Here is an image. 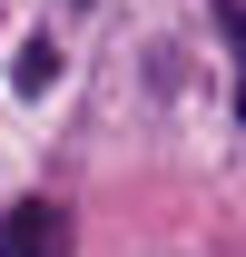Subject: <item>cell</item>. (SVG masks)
Instances as JSON below:
<instances>
[{
    "mask_svg": "<svg viewBox=\"0 0 246 257\" xmlns=\"http://www.w3.org/2000/svg\"><path fill=\"white\" fill-rule=\"evenodd\" d=\"M0 257H69V218L50 198H10L0 208Z\"/></svg>",
    "mask_w": 246,
    "mask_h": 257,
    "instance_id": "1",
    "label": "cell"
},
{
    "mask_svg": "<svg viewBox=\"0 0 246 257\" xmlns=\"http://www.w3.org/2000/svg\"><path fill=\"white\" fill-rule=\"evenodd\" d=\"M50 79H60V50H50V40H30V50L10 60V89H20V99H40Z\"/></svg>",
    "mask_w": 246,
    "mask_h": 257,
    "instance_id": "2",
    "label": "cell"
},
{
    "mask_svg": "<svg viewBox=\"0 0 246 257\" xmlns=\"http://www.w3.org/2000/svg\"><path fill=\"white\" fill-rule=\"evenodd\" d=\"M216 10V30H226V50H236V119H246V10L236 0H207Z\"/></svg>",
    "mask_w": 246,
    "mask_h": 257,
    "instance_id": "3",
    "label": "cell"
}]
</instances>
